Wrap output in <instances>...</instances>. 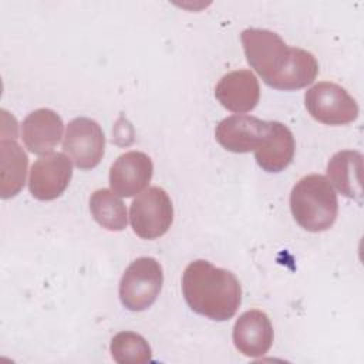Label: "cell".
I'll use <instances>...</instances> for the list:
<instances>
[{
    "instance_id": "3957f363",
    "label": "cell",
    "mask_w": 364,
    "mask_h": 364,
    "mask_svg": "<svg viewBox=\"0 0 364 364\" xmlns=\"http://www.w3.org/2000/svg\"><path fill=\"white\" fill-rule=\"evenodd\" d=\"M290 209L303 229L314 233L324 232L336 222L337 193L326 176L306 175L291 189Z\"/></svg>"
},
{
    "instance_id": "7a4b0ae2",
    "label": "cell",
    "mask_w": 364,
    "mask_h": 364,
    "mask_svg": "<svg viewBox=\"0 0 364 364\" xmlns=\"http://www.w3.org/2000/svg\"><path fill=\"white\" fill-rule=\"evenodd\" d=\"M182 293L195 313L215 321L232 318L242 303L237 277L202 259L186 266L182 276Z\"/></svg>"
},
{
    "instance_id": "9a60e30c",
    "label": "cell",
    "mask_w": 364,
    "mask_h": 364,
    "mask_svg": "<svg viewBox=\"0 0 364 364\" xmlns=\"http://www.w3.org/2000/svg\"><path fill=\"white\" fill-rule=\"evenodd\" d=\"M28 158L16 138L1 135L0 141V195L3 199L16 196L26 183Z\"/></svg>"
},
{
    "instance_id": "277c9868",
    "label": "cell",
    "mask_w": 364,
    "mask_h": 364,
    "mask_svg": "<svg viewBox=\"0 0 364 364\" xmlns=\"http://www.w3.org/2000/svg\"><path fill=\"white\" fill-rule=\"evenodd\" d=\"M164 283L161 263L154 257H138L124 272L119 300L131 311H142L154 304Z\"/></svg>"
},
{
    "instance_id": "5b68a950",
    "label": "cell",
    "mask_w": 364,
    "mask_h": 364,
    "mask_svg": "<svg viewBox=\"0 0 364 364\" xmlns=\"http://www.w3.org/2000/svg\"><path fill=\"white\" fill-rule=\"evenodd\" d=\"M129 220L132 230L146 240L161 237L173 220V206L169 195L159 186H149L131 203Z\"/></svg>"
},
{
    "instance_id": "2e32d148",
    "label": "cell",
    "mask_w": 364,
    "mask_h": 364,
    "mask_svg": "<svg viewBox=\"0 0 364 364\" xmlns=\"http://www.w3.org/2000/svg\"><path fill=\"white\" fill-rule=\"evenodd\" d=\"M363 155L358 151H338L327 164V176L336 189L353 199H361Z\"/></svg>"
},
{
    "instance_id": "52a82bcc",
    "label": "cell",
    "mask_w": 364,
    "mask_h": 364,
    "mask_svg": "<svg viewBox=\"0 0 364 364\" xmlns=\"http://www.w3.org/2000/svg\"><path fill=\"white\" fill-rule=\"evenodd\" d=\"M63 149L80 169L95 168L104 156L105 136L97 121L85 117L68 122Z\"/></svg>"
},
{
    "instance_id": "6da1fadb",
    "label": "cell",
    "mask_w": 364,
    "mask_h": 364,
    "mask_svg": "<svg viewBox=\"0 0 364 364\" xmlns=\"http://www.w3.org/2000/svg\"><path fill=\"white\" fill-rule=\"evenodd\" d=\"M240 40L249 65L269 87L293 91L316 80V57L307 50L289 47L279 34L264 28H246Z\"/></svg>"
},
{
    "instance_id": "e0dca14e",
    "label": "cell",
    "mask_w": 364,
    "mask_h": 364,
    "mask_svg": "<svg viewBox=\"0 0 364 364\" xmlns=\"http://www.w3.org/2000/svg\"><path fill=\"white\" fill-rule=\"evenodd\" d=\"M90 210L95 222L107 230L119 232L127 228V208L109 189H97L90 196Z\"/></svg>"
},
{
    "instance_id": "8992f818",
    "label": "cell",
    "mask_w": 364,
    "mask_h": 364,
    "mask_svg": "<svg viewBox=\"0 0 364 364\" xmlns=\"http://www.w3.org/2000/svg\"><path fill=\"white\" fill-rule=\"evenodd\" d=\"M304 104L316 121L327 125H346L358 117L355 100L341 85L330 81L310 87L304 94Z\"/></svg>"
},
{
    "instance_id": "4fadbf2b",
    "label": "cell",
    "mask_w": 364,
    "mask_h": 364,
    "mask_svg": "<svg viewBox=\"0 0 364 364\" xmlns=\"http://www.w3.org/2000/svg\"><path fill=\"white\" fill-rule=\"evenodd\" d=\"M63 119L50 108L30 112L21 125V138L27 149L36 155L51 152L63 136Z\"/></svg>"
},
{
    "instance_id": "8fae6325",
    "label": "cell",
    "mask_w": 364,
    "mask_h": 364,
    "mask_svg": "<svg viewBox=\"0 0 364 364\" xmlns=\"http://www.w3.org/2000/svg\"><path fill=\"white\" fill-rule=\"evenodd\" d=\"M273 327L262 310H247L239 316L233 327V344L246 357L264 355L273 344Z\"/></svg>"
},
{
    "instance_id": "30bf717a",
    "label": "cell",
    "mask_w": 364,
    "mask_h": 364,
    "mask_svg": "<svg viewBox=\"0 0 364 364\" xmlns=\"http://www.w3.org/2000/svg\"><path fill=\"white\" fill-rule=\"evenodd\" d=\"M269 121L252 115H232L223 118L215 129L216 141L228 151L245 154L256 151L264 139Z\"/></svg>"
},
{
    "instance_id": "ac0fdd59",
    "label": "cell",
    "mask_w": 364,
    "mask_h": 364,
    "mask_svg": "<svg viewBox=\"0 0 364 364\" xmlns=\"http://www.w3.org/2000/svg\"><path fill=\"white\" fill-rule=\"evenodd\" d=\"M111 355L119 364H142L152 360L148 341L138 333L119 331L111 340Z\"/></svg>"
},
{
    "instance_id": "9c48e42d",
    "label": "cell",
    "mask_w": 364,
    "mask_h": 364,
    "mask_svg": "<svg viewBox=\"0 0 364 364\" xmlns=\"http://www.w3.org/2000/svg\"><path fill=\"white\" fill-rule=\"evenodd\" d=\"M154 173L151 158L141 151H129L119 155L109 169L111 191L121 198L141 193Z\"/></svg>"
},
{
    "instance_id": "5bb4252c",
    "label": "cell",
    "mask_w": 364,
    "mask_h": 364,
    "mask_svg": "<svg viewBox=\"0 0 364 364\" xmlns=\"http://www.w3.org/2000/svg\"><path fill=\"white\" fill-rule=\"evenodd\" d=\"M296 142L291 131L282 122L269 121V129L255 151L257 165L266 172H282L294 156Z\"/></svg>"
},
{
    "instance_id": "ba28073f",
    "label": "cell",
    "mask_w": 364,
    "mask_h": 364,
    "mask_svg": "<svg viewBox=\"0 0 364 364\" xmlns=\"http://www.w3.org/2000/svg\"><path fill=\"white\" fill-rule=\"evenodd\" d=\"M73 176L71 159L61 152L38 158L30 171L28 189L38 200H53L68 186Z\"/></svg>"
},
{
    "instance_id": "7c38bea8",
    "label": "cell",
    "mask_w": 364,
    "mask_h": 364,
    "mask_svg": "<svg viewBox=\"0 0 364 364\" xmlns=\"http://www.w3.org/2000/svg\"><path fill=\"white\" fill-rule=\"evenodd\" d=\"M215 97L232 112H249L260 100L259 81L250 70L230 71L216 84Z\"/></svg>"
}]
</instances>
